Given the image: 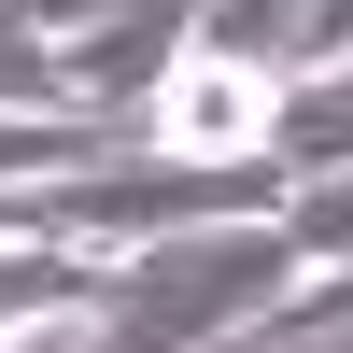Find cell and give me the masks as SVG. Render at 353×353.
Wrapping results in <instances>:
<instances>
[{
  "mask_svg": "<svg viewBox=\"0 0 353 353\" xmlns=\"http://www.w3.org/2000/svg\"><path fill=\"white\" fill-rule=\"evenodd\" d=\"M297 283H311V254L283 241V212H254V226H184V241L99 254V311H85L71 353H212V339L283 325Z\"/></svg>",
  "mask_w": 353,
  "mask_h": 353,
  "instance_id": "1",
  "label": "cell"
},
{
  "mask_svg": "<svg viewBox=\"0 0 353 353\" xmlns=\"http://www.w3.org/2000/svg\"><path fill=\"white\" fill-rule=\"evenodd\" d=\"M339 353H353V339H339Z\"/></svg>",
  "mask_w": 353,
  "mask_h": 353,
  "instance_id": "11",
  "label": "cell"
},
{
  "mask_svg": "<svg viewBox=\"0 0 353 353\" xmlns=\"http://www.w3.org/2000/svg\"><path fill=\"white\" fill-rule=\"evenodd\" d=\"M325 57H353V0H311V14H297V57H283V71H325Z\"/></svg>",
  "mask_w": 353,
  "mask_h": 353,
  "instance_id": "9",
  "label": "cell"
},
{
  "mask_svg": "<svg viewBox=\"0 0 353 353\" xmlns=\"http://www.w3.org/2000/svg\"><path fill=\"white\" fill-rule=\"evenodd\" d=\"M99 14H113V0H14V28H28V43H57V57H71Z\"/></svg>",
  "mask_w": 353,
  "mask_h": 353,
  "instance_id": "8",
  "label": "cell"
},
{
  "mask_svg": "<svg viewBox=\"0 0 353 353\" xmlns=\"http://www.w3.org/2000/svg\"><path fill=\"white\" fill-rule=\"evenodd\" d=\"M99 311V254L71 241H0V339H71Z\"/></svg>",
  "mask_w": 353,
  "mask_h": 353,
  "instance_id": "4",
  "label": "cell"
},
{
  "mask_svg": "<svg viewBox=\"0 0 353 353\" xmlns=\"http://www.w3.org/2000/svg\"><path fill=\"white\" fill-rule=\"evenodd\" d=\"M0 113H71L57 43H28V28H14V0H0Z\"/></svg>",
  "mask_w": 353,
  "mask_h": 353,
  "instance_id": "7",
  "label": "cell"
},
{
  "mask_svg": "<svg viewBox=\"0 0 353 353\" xmlns=\"http://www.w3.org/2000/svg\"><path fill=\"white\" fill-rule=\"evenodd\" d=\"M297 14H311V0H198V57L283 71V57H297Z\"/></svg>",
  "mask_w": 353,
  "mask_h": 353,
  "instance_id": "5",
  "label": "cell"
},
{
  "mask_svg": "<svg viewBox=\"0 0 353 353\" xmlns=\"http://www.w3.org/2000/svg\"><path fill=\"white\" fill-rule=\"evenodd\" d=\"M71 339H85V325H71ZM71 339H0V353H71Z\"/></svg>",
  "mask_w": 353,
  "mask_h": 353,
  "instance_id": "10",
  "label": "cell"
},
{
  "mask_svg": "<svg viewBox=\"0 0 353 353\" xmlns=\"http://www.w3.org/2000/svg\"><path fill=\"white\" fill-rule=\"evenodd\" d=\"M269 170H283V198L353 170V57H325V71H283V99H269Z\"/></svg>",
  "mask_w": 353,
  "mask_h": 353,
  "instance_id": "3",
  "label": "cell"
},
{
  "mask_svg": "<svg viewBox=\"0 0 353 353\" xmlns=\"http://www.w3.org/2000/svg\"><path fill=\"white\" fill-rule=\"evenodd\" d=\"M283 241L311 254V283H325V269H353V170H339V184H297V198H283Z\"/></svg>",
  "mask_w": 353,
  "mask_h": 353,
  "instance_id": "6",
  "label": "cell"
},
{
  "mask_svg": "<svg viewBox=\"0 0 353 353\" xmlns=\"http://www.w3.org/2000/svg\"><path fill=\"white\" fill-rule=\"evenodd\" d=\"M184 43H198V0H113V14L57 57V85H71V113H113V128H128V113L170 85Z\"/></svg>",
  "mask_w": 353,
  "mask_h": 353,
  "instance_id": "2",
  "label": "cell"
}]
</instances>
